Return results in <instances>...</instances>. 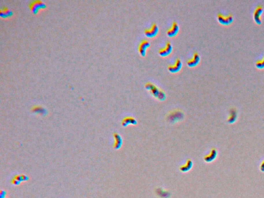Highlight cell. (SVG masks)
<instances>
[{"label": "cell", "instance_id": "7a4b0ae2", "mask_svg": "<svg viewBox=\"0 0 264 198\" xmlns=\"http://www.w3.org/2000/svg\"><path fill=\"white\" fill-rule=\"evenodd\" d=\"M217 17L219 23L224 25L230 24L233 20V16L231 13L228 14H224L219 12L217 14Z\"/></svg>", "mask_w": 264, "mask_h": 198}, {"label": "cell", "instance_id": "ba28073f", "mask_svg": "<svg viewBox=\"0 0 264 198\" xmlns=\"http://www.w3.org/2000/svg\"><path fill=\"white\" fill-rule=\"evenodd\" d=\"M182 67V62L180 58H177L173 65H169L168 69L171 73H177L180 71Z\"/></svg>", "mask_w": 264, "mask_h": 198}, {"label": "cell", "instance_id": "e0dca14e", "mask_svg": "<svg viewBox=\"0 0 264 198\" xmlns=\"http://www.w3.org/2000/svg\"><path fill=\"white\" fill-rule=\"evenodd\" d=\"M115 138L116 139V142L115 144V148H118L121 146V137L119 136L117 134H115L114 135Z\"/></svg>", "mask_w": 264, "mask_h": 198}, {"label": "cell", "instance_id": "ac0fdd59", "mask_svg": "<svg viewBox=\"0 0 264 198\" xmlns=\"http://www.w3.org/2000/svg\"><path fill=\"white\" fill-rule=\"evenodd\" d=\"M256 66L258 68L263 69L264 68V55L262 59L257 60L256 62Z\"/></svg>", "mask_w": 264, "mask_h": 198}, {"label": "cell", "instance_id": "d6986e66", "mask_svg": "<svg viewBox=\"0 0 264 198\" xmlns=\"http://www.w3.org/2000/svg\"><path fill=\"white\" fill-rule=\"evenodd\" d=\"M11 12L7 8H4L1 11V14L2 16H10Z\"/></svg>", "mask_w": 264, "mask_h": 198}, {"label": "cell", "instance_id": "44dd1931", "mask_svg": "<svg viewBox=\"0 0 264 198\" xmlns=\"http://www.w3.org/2000/svg\"><path fill=\"white\" fill-rule=\"evenodd\" d=\"M261 170L262 171V172H264V160L263 162V163H262L261 164Z\"/></svg>", "mask_w": 264, "mask_h": 198}, {"label": "cell", "instance_id": "9a60e30c", "mask_svg": "<svg viewBox=\"0 0 264 198\" xmlns=\"http://www.w3.org/2000/svg\"><path fill=\"white\" fill-rule=\"evenodd\" d=\"M193 166V163L190 160H188L186 163L185 165L184 166H182L180 168V170L183 171V172H186L188 171V170H190L191 168Z\"/></svg>", "mask_w": 264, "mask_h": 198}, {"label": "cell", "instance_id": "9c48e42d", "mask_svg": "<svg viewBox=\"0 0 264 198\" xmlns=\"http://www.w3.org/2000/svg\"><path fill=\"white\" fill-rule=\"evenodd\" d=\"M150 43L148 40L145 39L142 40L139 45L138 47V51L140 54L143 56H145L146 54L147 50L150 47Z\"/></svg>", "mask_w": 264, "mask_h": 198}, {"label": "cell", "instance_id": "8992f818", "mask_svg": "<svg viewBox=\"0 0 264 198\" xmlns=\"http://www.w3.org/2000/svg\"><path fill=\"white\" fill-rule=\"evenodd\" d=\"M172 51V45L170 42L167 41L164 47H163L159 50L158 53L160 56L166 57L170 54Z\"/></svg>", "mask_w": 264, "mask_h": 198}, {"label": "cell", "instance_id": "5bb4252c", "mask_svg": "<svg viewBox=\"0 0 264 198\" xmlns=\"http://www.w3.org/2000/svg\"><path fill=\"white\" fill-rule=\"evenodd\" d=\"M137 123V121L135 120V119L131 117H128L126 118H124L123 120L122 121V125L124 126H127L130 124H135Z\"/></svg>", "mask_w": 264, "mask_h": 198}, {"label": "cell", "instance_id": "ffe728a7", "mask_svg": "<svg viewBox=\"0 0 264 198\" xmlns=\"http://www.w3.org/2000/svg\"><path fill=\"white\" fill-rule=\"evenodd\" d=\"M32 109H33V111L34 112L40 113L41 114L44 112L43 109L42 107H40V106H34V107H33Z\"/></svg>", "mask_w": 264, "mask_h": 198}, {"label": "cell", "instance_id": "277c9868", "mask_svg": "<svg viewBox=\"0 0 264 198\" xmlns=\"http://www.w3.org/2000/svg\"><path fill=\"white\" fill-rule=\"evenodd\" d=\"M263 12V6L261 4H259L255 8L254 13H253V17L256 23L261 24L262 22L261 19V15L262 12Z\"/></svg>", "mask_w": 264, "mask_h": 198}, {"label": "cell", "instance_id": "6da1fadb", "mask_svg": "<svg viewBox=\"0 0 264 198\" xmlns=\"http://www.w3.org/2000/svg\"><path fill=\"white\" fill-rule=\"evenodd\" d=\"M145 88L148 90H150L153 96L158 100L163 101L166 99V96L165 93L152 82H147L145 84Z\"/></svg>", "mask_w": 264, "mask_h": 198}, {"label": "cell", "instance_id": "5b68a950", "mask_svg": "<svg viewBox=\"0 0 264 198\" xmlns=\"http://www.w3.org/2000/svg\"><path fill=\"white\" fill-rule=\"evenodd\" d=\"M183 117V113L180 111H175L170 113L168 116V119L170 122H176Z\"/></svg>", "mask_w": 264, "mask_h": 198}, {"label": "cell", "instance_id": "3957f363", "mask_svg": "<svg viewBox=\"0 0 264 198\" xmlns=\"http://www.w3.org/2000/svg\"><path fill=\"white\" fill-rule=\"evenodd\" d=\"M159 31V28L156 23H153L151 28L146 29L145 31V35L149 38H153L157 35Z\"/></svg>", "mask_w": 264, "mask_h": 198}, {"label": "cell", "instance_id": "4fadbf2b", "mask_svg": "<svg viewBox=\"0 0 264 198\" xmlns=\"http://www.w3.org/2000/svg\"><path fill=\"white\" fill-rule=\"evenodd\" d=\"M237 118V112L236 111L235 109H232L231 111H230V115L228 116V123H233L235 121Z\"/></svg>", "mask_w": 264, "mask_h": 198}, {"label": "cell", "instance_id": "30bf717a", "mask_svg": "<svg viewBox=\"0 0 264 198\" xmlns=\"http://www.w3.org/2000/svg\"><path fill=\"white\" fill-rule=\"evenodd\" d=\"M179 25L176 21H173L172 26L167 32V34L170 37H174L178 34L179 31Z\"/></svg>", "mask_w": 264, "mask_h": 198}, {"label": "cell", "instance_id": "8fae6325", "mask_svg": "<svg viewBox=\"0 0 264 198\" xmlns=\"http://www.w3.org/2000/svg\"><path fill=\"white\" fill-rule=\"evenodd\" d=\"M200 56L197 52H195L193 58L189 59L187 64L189 67H195L199 64L200 61Z\"/></svg>", "mask_w": 264, "mask_h": 198}, {"label": "cell", "instance_id": "2e32d148", "mask_svg": "<svg viewBox=\"0 0 264 198\" xmlns=\"http://www.w3.org/2000/svg\"><path fill=\"white\" fill-rule=\"evenodd\" d=\"M156 194L162 198H168L170 196V193L167 191H164L161 189L156 190Z\"/></svg>", "mask_w": 264, "mask_h": 198}, {"label": "cell", "instance_id": "7c38bea8", "mask_svg": "<svg viewBox=\"0 0 264 198\" xmlns=\"http://www.w3.org/2000/svg\"><path fill=\"white\" fill-rule=\"evenodd\" d=\"M217 154L216 150L215 148H212L210 153L208 155L205 156L204 160L206 162H211L216 157Z\"/></svg>", "mask_w": 264, "mask_h": 198}, {"label": "cell", "instance_id": "52a82bcc", "mask_svg": "<svg viewBox=\"0 0 264 198\" xmlns=\"http://www.w3.org/2000/svg\"><path fill=\"white\" fill-rule=\"evenodd\" d=\"M30 9L35 14H37L41 9L45 8V5L40 1H34L29 5Z\"/></svg>", "mask_w": 264, "mask_h": 198}]
</instances>
